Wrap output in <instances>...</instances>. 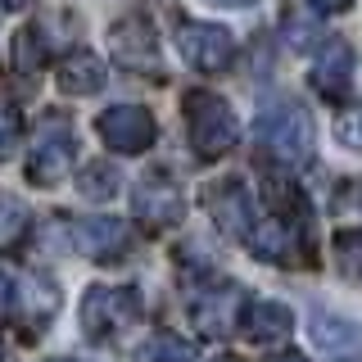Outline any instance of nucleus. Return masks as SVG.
Instances as JSON below:
<instances>
[{"label":"nucleus","instance_id":"8","mask_svg":"<svg viewBox=\"0 0 362 362\" xmlns=\"http://www.w3.org/2000/svg\"><path fill=\"white\" fill-rule=\"evenodd\" d=\"M95 132L113 154H145L158 141V122L145 105H109L95 118Z\"/></svg>","mask_w":362,"mask_h":362},{"label":"nucleus","instance_id":"1","mask_svg":"<svg viewBox=\"0 0 362 362\" xmlns=\"http://www.w3.org/2000/svg\"><path fill=\"white\" fill-rule=\"evenodd\" d=\"M254 141L258 150L276 163H299V158L313 154V141H317V127H313V113L299 95H267L258 105V118H254Z\"/></svg>","mask_w":362,"mask_h":362},{"label":"nucleus","instance_id":"32","mask_svg":"<svg viewBox=\"0 0 362 362\" xmlns=\"http://www.w3.org/2000/svg\"><path fill=\"white\" fill-rule=\"evenodd\" d=\"M0 362H5V344H0Z\"/></svg>","mask_w":362,"mask_h":362},{"label":"nucleus","instance_id":"12","mask_svg":"<svg viewBox=\"0 0 362 362\" xmlns=\"http://www.w3.org/2000/svg\"><path fill=\"white\" fill-rule=\"evenodd\" d=\"M354 45L331 37L326 45H317V59H313V86L322 100L331 105H344L349 100V86H354Z\"/></svg>","mask_w":362,"mask_h":362},{"label":"nucleus","instance_id":"5","mask_svg":"<svg viewBox=\"0 0 362 362\" xmlns=\"http://www.w3.org/2000/svg\"><path fill=\"white\" fill-rule=\"evenodd\" d=\"M109 54L122 73L136 77H163V59H158V37L154 23L145 14H127L109 28Z\"/></svg>","mask_w":362,"mask_h":362},{"label":"nucleus","instance_id":"17","mask_svg":"<svg viewBox=\"0 0 362 362\" xmlns=\"http://www.w3.org/2000/svg\"><path fill=\"white\" fill-rule=\"evenodd\" d=\"M28 204H23L18 195H9V190H0V254H9V249L23 245V235H28Z\"/></svg>","mask_w":362,"mask_h":362},{"label":"nucleus","instance_id":"9","mask_svg":"<svg viewBox=\"0 0 362 362\" xmlns=\"http://www.w3.org/2000/svg\"><path fill=\"white\" fill-rule=\"evenodd\" d=\"M190 322H195V331L199 335H209V339H226L240 326V286L235 281H209L199 294H195V303H190Z\"/></svg>","mask_w":362,"mask_h":362},{"label":"nucleus","instance_id":"19","mask_svg":"<svg viewBox=\"0 0 362 362\" xmlns=\"http://www.w3.org/2000/svg\"><path fill=\"white\" fill-rule=\"evenodd\" d=\"M45 59H50V45H45V32L37 28V23L18 28V37H14V64L23 68V73H37V68H45Z\"/></svg>","mask_w":362,"mask_h":362},{"label":"nucleus","instance_id":"31","mask_svg":"<svg viewBox=\"0 0 362 362\" xmlns=\"http://www.w3.org/2000/svg\"><path fill=\"white\" fill-rule=\"evenodd\" d=\"M45 362H82V358H45Z\"/></svg>","mask_w":362,"mask_h":362},{"label":"nucleus","instance_id":"21","mask_svg":"<svg viewBox=\"0 0 362 362\" xmlns=\"http://www.w3.org/2000/svg\"><path fill=\"white\" fill-rule=\"evenodd\" d=\"M190 358H195V349L181 335H154L150 344L141 349V362H190Z\"/></svg>","mask_w":362,"mask_h":362},{"label":"nucleus","instance_id":"3","mask_svg":"<svg viewBox=\"0 0 362 362\" xmlns=\"http://www.w3.org/2000/svg\"><path fill=\"white\" fill-rule=\"evenodd\" d=\"M145 303L136 286H90L82 294V331L86 339H118L141 326Z\"/></svg>","mask_w":362,"mask_h":362},{"label":"nucleus","instance_id":"26","mask_svg":"<svg viewBox=\"0 0 362 362\" xmlns=\"http://www.w3.org/2000/svg\"><path fill=\"white\" fill-rule=\"evenodd\" d=\"M204 5H218V9H249V5H258V0H204Z\"/></svg>","mask_w":362,"mask_h":362},{"label":"nucleus","instance_id":"6","mask_svg":"<svg viewBox=\"0 0 362 362\" xmlns=\"http://www.w3.org/2000/svg\"><path fill=\"white\" fill-rule=\"evenodd\" d=\"M177 54L186 68L195 73H226L235 64V37L222 23H204V18H186L177 28Z\"/></svg>","mask_w":362,"mask_h":362},{"label":"nucleus","instance_id":"20","mask_svg":"<svg viewBox=\"0 0 362 362\" xmlns=\"http://www.w3.org/2000/svg\"><path fill=\"white\" fill-rule=\"evenodd\" d=\"M335 263H339V276L349 281H362V226H339L335 231Z\"/></svg>","mask_w":362,"mask_h":362},{"label":"nucleus","instance_id":"23","mask_svg":"<svg viewBox=\"0 0 362 362\" xmlns=\"http://www.w3.org/2000/svg\"><path fill=\"white\" fill-rule=\"evenodd\" d=\"M335 141L349 145V150H362V109H349L344 118L335 122Z\"/></svg>","mask_w":362,"mask_h":362},{"label":"nucleus","instance_id":"13","mask_svg":"<svg viewBox=\"0 0 362 362\" xmlns=\"http://www.w3.org/2000/svg\"><path fill=\"white\" fill-rule=\"evenodd\" d=\"M308 335H313V344L322 349V354H331L335 362H358L362 358V331H358V322H349V317H339V313L313 308L308 313Z\"/></svg>","mask_w":362,"mask_h":362},{"label":"nucleus","instance_id":"27","mask_svg":"<svg viewBox=\"0 0 362 362\" xmlns=\"http://www.w3.org/2000/svg\"><path fill=\"white\" fill-rule=\"evenodd\" d=\"M5 308H9V276L0 272V313H5Z\"/></svg>","mask_w":362,"mask_h":362},{"label":"nucleus","instance_id":"18","mask_svg":"<svg viewBox=\"0 0 362 362\" xmlns=\"http://www.w3.org/2000/svg\"><path fill=\"white\" fill-rule=\"evenodd\" d=\"M77 190H82L86 199L105 204V199H113L122 190V173L113 163H105V158H100V163H86L82 173H77Z\"/></svg>","mask_w":362,"mask_h":362},{"label":"nucleus","instance_id":"4","mask_svg":"<svg viewBox=\"0 0 362 362\" xmlns=\"http://www.w3.org/2000/svg\"><path fill=\"white\" fill-rule=\"evenodd\" d=\"M73 154H77V132L64 113H45L41 127H37V141H32V154H28V181L32 186H59L73 168Z\"/></svg>","mask_w":362,"mask_h":362},{"label":"nucleus","instance_id":"29","mask_svg":"<svg viewBox=\"0 0 362 362\" xmlns=\"http://www.w3.org/2000/svg\"><path fill=\"white\" fill-rule=\"evenodd\" d=\"M0 5H9V9H28V5H37V0H0Z\"/></svg>","mask_w":362,"mask_h":362},{"label":"nucleus","instance_id":"30","mask_svg":"<svg viewBox=\"0 0 362 362\" xmlns=\"http://www.w3.org/2000/svg\"><path fill=\"white\" fill-rule=\"evenodd\" d=\"M209 362H240V358H231V354H218V358H209Z\"/></svg>","mask_w":362,"mask_h":362},{"label":"nucleus","instance_id":"28","mask_svg":"<svg viewBox=\"0 0 362 362\" xmlns=\"http://www.w3.org/2000/svg\"><path fill=\"white\" fill-rule=\"evenodd\" d=\"M272 362H313V358H303V354H294V349H286V354H276Z\"/></svg>","mask_w":362,"mask_h":362},{"label":"nucleus","instance_id":"10","mask_svg":"<svg viewBox=\"0 0 362 362\" xmlns=\"http://www.w3.org/2000/svg\"><path fill=\"white\" fill-rule=\"evenodd\" d=\"M204 204H209V218L213 226H222L226 235H235V240H245L249 231H254V195H249V186L240 177H222L209 186V195H204Z\"/></svg>","mask_w":362,"mask_h":362},{"label":"nucleus","instance_id":"25","mask_svg":"<svg viewBox=\"0 0 362 362\" xmlns=\"http://www.w3.org/2000/svg\"><path fill=\"white\" fill-rule=\"evenodd\" d=\"M308 5H313V14H344L354 0H308Z\"/></svg>","mask_w":362,"mask_h":362},{"label":"nucleus","instance_id":"15","mask_svg":"<svg viewBox=\"0 0 362 362\" xmlns=\"http://www.w3.org/2000/svg\"><path fill=\"white\" fill-rule=\"evenodd\" d=\"M240 326H245V339H254V344H281L294 326V313L281 299H254L245 303Z\"/></svg>","mask_w":362,"mask_h":362},{"label":"nucleus","instance_id":"14","mask_svg":"<svg viewBox=\"0 0 362 362\" xmlns=\"http://www.w3.org/2000/svg\"><path fill=\"white\" fill-rule=\"evenodd\" d=\"M54 308H59V290H54V281H45L41 272H32V276L18 286V308H14V317H18L23 331H28V339H37V331L54 317Z\"/></svg>","mask_w":362,"mask_h":362},{"label":"nucleus","instance_id":"2","mask_svg":"<svg viewBox=\"0 0 362 362\" xmlns=\"http://www.w3.org/2000/svg\"><path fill=\"white\" fill-rule=\"evenodd\" d=\"M186 109V136H190V150L199 158H222L235 150L240 141V122H235V109L226 105L218 90H186L181 100Z\"/></svg>","mask_w":362,"mask_h":362},{"label":"nucleus","instance_id":"7","mask_svg":"<svg viewBox=\"0 0 362 362\" xmlns=\"http://www.w3.org/2000/svg\"><path fill=\"white\" fill-rule=\"evenodd\" d=\"M132 218L150 231H168V226L186 222V190L168 173H150L132 186Z\"/></svg>","mask_w":362,"mask_h":362},{"label":"nucleus","instance_id":"16","mask_svg":"<svg viewBox=\"0 0 362 362\" xmlns=\"http://www.w3.org/2000/svg\"><path fill=\"white\" fill-rule=\"evenodd\" d=\"M109 82V68L95 50H68L59 59V90L64 95H95Z\"/></svg>","mask_w":362,"mask_h":362},{"label":"nucleus","instance_id":"22","mask_svg":"<svg viewBox=\"0 0 362 362\" xmlns=\"http://www.w3.org/2000/svg\"><path fill=\"white\" fill-rule=\"evenodd\" d=\"M281 37H286V45L290 50H313V41H317V23H313V14L303 18V14H290L281 18Z\"/></svg>","mask_w":362,"mask_h":362},{"label":"nucleus","instance_id":"24","mask_svg":"<svg viewBox=\"0 0 362 362\" xmlns=\"http://www.w3.org/2000/svg\"><path fill=\"white\" fill-rule=\"evenodd\" d=\"M18 145V118L14 113H0V158H9Z\"/></svg>","mask_w":362,"mask_h":362},{"label":"nucleus","instance_id":"11","mask_svg":"<svg viewBox=\"0 0 362 362\" xmlns=\"http://www.w3.org/2000/svg\"><path fill=\"white\" fill-rule=\"evenodd\" d=\"M73 245L90 263H118V258L132 254V226L118 222V218H77Z\"/></svg>","mask_w":362,"mask_h":362}]
</instances>
